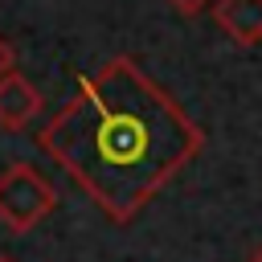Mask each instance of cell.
Segmentation results:
<instances>
[{
    "label": "cell",
    "instance_id": "1",
    "mask_svg": "<svg viewBox=\"0 0 262 262\" xmlns=\"http://www.w3.org/2000/svg\"><path fill=\"white\" fill-rule=\"evenodd\" d=\"M41 143L115 217L131 221L201 147V131L131 61L82 78Z\"/></svg>",
    "mask_w": 262,
    "mask_h": 262
},
{
    "label": "cell",
    "instance_id": "2",
    "mask_svg": "<svg viewBox=\"0 0 262 262\" xmlns=\"http://www.w3.org/2000/svg\"><path fill=\"white\" fill-rule=\"evenodd\" d=\"M49 209H53V188L41 172H33L29 164H16L0 176V221L12 233L33 229Z\"/></svg>",
    "mask_w": 262,
    "mask_h": 262
},
{
    "label": "cell",
    "instance_id": "3",
    "mask_svg": "<svg viewBox=\"0 0 262 262\" xmlns=\"http://www.w3.org/2000/svg\"><path fill=\"white\" fill-rule=\"evenodd\" d=\"M37 106H41V98H37V90H33L20 74L0 78V127L20 131V127L37 115Z\"/></svg>",
    "mask_w": 262,
    "mask_h": 262
},
{
    "label": "cell",
    "instance_id": "4",
    "mask_svg": "<svg viewBox=\"0 0 262 262\" xmlns=\"http://www.w3.org/2000/svg\"><path fill=\"white\" fill-rule=\"evenodd\" d=\"M217 20L221 29H229L233 41L250 45L262 37V0H217Z\"/></svg>",
    "mask_w": 262,
    "mask_h": 262
},
{
    "label": "cell",
    "instance_id": "5",
    "mask_svg": "<svg viewBox=\"0 0 262 262\" xmlns=\"http://www.w3.org/2000/svg\"><path fill=\"white\" fill-rule=\"evenodd\" d=\"M12 66H16V57H12V45H8L4 37H0V78H8V74H16Z\"/></svg>",
    "mask_w": 262,
    "mask_h": 262
},
{
    "label": "cell",
    "instance_id": "6",
    "mask_svg": "<svg viewBox=\"0 0 262 262\" xmlns=\"http://www.w3.org/2000/svg\"><path fill=\"white\" fill-rule=\"evenodd\" d=\"M172 4H176L180 12H201V8H205V4H213V0H172Z\"/></svg>",
    "mask_w": 262,
    "mask_h": 262
},
{
    "label": "cell",
    "instance_id": "7",
    "mask_svg": "<svg viewBox=\"0 0 262 262\" xmlns=\"http://www.w3.org/2000/svg\"><path fill=\"white\" fill-rule=\"evenodd\" d=\"M250 262H262V250H258V254H254V258H250Z\"/></svg>",
    "mask_w": 262,
    "mask_h": 262
},
{
    "label": "cell",
    "instance_id": "8",
    "mask_svg": "<svg viewBox=\"0 0 262 262\" xmlns=\"http://www.w3.org/2000/svg\"><path fill=\"white\" fill-rule=\"evenodd\" d=\"M0 262H12V258H0Z\"/></svg>",
    "mask_w": 262,
    "mask_h": 262
}]
</instances>
